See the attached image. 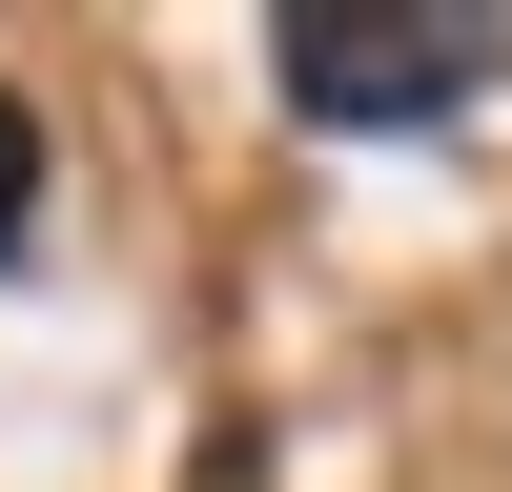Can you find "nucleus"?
<instances>
[{"mask_svg":"<svg viewBox=\"0 0 512 492\" xmlns=\"http://www.w3.org/2000/svg\"><path fill=\"white\" fill-rule=\"evenodd\" d=\"M267 62H287L308 123H451L512 62V21H492V0H287Z\"/></svg>","mask_w":512,"mask_h":492,"instance_id":"1","label":"nucleus"},{"mask_svg":"<svg viewBox=\"0 0 512 492\" xmlns=\"http://www.w3.org/2000/svg\"><path fill=\"white\" fill-rule=\"evenodd\" d=\"M21 205H41V123L0 103V246H21Z\"/></svg>","mask_w":512,"mask_h":492,"instance_id":"2","label":"nucleus"}]
</instances>
